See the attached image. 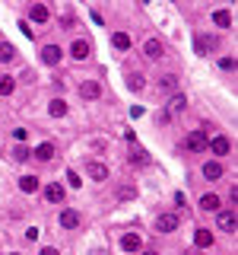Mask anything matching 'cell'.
Wrapping results in <instances>:
<instances>
[{"label":"cell","mask_w":238,"mask_h":255,"mask_svg":"<svg viewBox=\"0 0 238 255\" xmlns=\"http://www.w3.org/2000/svg\"><path fill=\"white\" fill-rule=\"evenodd\" d=\"M13 58H16V48L10 42H0V64H10Z\"/></svg>","instance_id":"603a6c76"},{"label":"cell","mask_w":238,"mask_h":255,"mask_svg":"<svg viewBox=\"0 0 238 255\" xmlns=\"http://www.w3.org/2000/svg\"><path fill=\"white\" fill-rule=\"evenodd\" d=\"M38 255H60V252H57V249H54V246H45V249H42V252H38Z\"/></svg>","instance_id":"e575fe53"},{"label":"cell","mask_w":238,"mask_h":255,"mask_svg":"<svg viewBox=\"0 0 238 255\" xmlns=\"http://www.w3.org/2000/svg\"><path fill=\"white\" fill-rule=\"evenodd\" d=\"M13 137H16L19 144H23V140H26V128H16V131H13Z\"/></svg>","instance_id":"836d02e7"},{"label":"cell","mask_w":238,"mask_h":255,"mask_svg":"<svg viewBox=\"0 0 238 255\" xmlns=\"http://www.w3.org/2000/svg\"><path fill=\"white\" fill-rule=\"evenodd\" d=\"M131 163H133V166H146V163H149V157H146V150H133V157H131Z\"/></svg>","instance_id":"f1b7e54d"},{"label":"cell","mask_w":238,"mask_h":255,"mask_svg":"<svg viewBox=\"0 0 238 255\" xmlns=\"http://www.w3.org/2000/svg\"><path fill=\"white\" fill-rule=\"evenodd\" d=\"M26 239H29V243H35V239H38V230H35V226H29V230H26Z\"/></svg>","instance_id":"d6a6232c"},{"label":"cell","mask_w":238,"mask_h":255,"mask_svg":"<svg viewBox=\"0 0 238 255\" xmlns=\"http://www.w3.org/2000/svg\"><path fill=\"white\" fill-rule=\"evenodd\" d=\"M207 131H200V128H197V131H190L187 137H185V150H190V153H200L203 147H207Z\"/></svg>","instance_id":"7a4b0ae2"},{"label":"cell","mask_w":238,"mask_h":255,"mask_svg":"<svg viewBox=\"0 0 238 255\" xmlns=\"http://www.w3.org/2000/svg\"><path fill=\"white\" fill-rule=\"evenodd\" d=\"M67 182H70V189H79V185H83V179H79L77 172L70 169V172H67Z\"/></svg>","instance_id":"4dcf8cb0"},{"label":"cell","mask_w":238,"mask_h":255,"mask_svg":"<svg viewBox=\"0 0 238 255\" xmlns=\"http://www.w3.org/2000/svg\"><path fill=\"white\" fill-rule=\"evenodd\" d=\"M79 96H83V99H99L102 86L95 83V80H86V83H79Z\"/></svg>","instance_id":"9a60e30c"},{"label":"cell","mask_w":238,"mask_h":255,"mask_svg":"<svg viewBox=\"0 0 238 255\" xmlns=\"http://www.w3.org/2000/svg\"><path fill=\"white\" fill-rule=\"evenodd\" d=\"M194 243H197V249H210V246H213V230H197Z\"/></svg>","instance_id":"e0dca14e"},{"label":"cell","mask_w":238,"mask_h":255,"mask_svg":"<svg viewBox=\"0 0 238 255\" xmlns=\"http://www.w3.org/2000/svg\"><path fill=\"white\" fill-rule=\"evenodd\" d=\"M133 194H137V189H133V185H121V189H118V198H121V201H131Z\"/></svg>","instance_id":"83f0119b"},{"label":"cell","mask_w":238,"mask_h":255,"mask_svg":"<svg viewBox=\"0 0 238 255\" xmlns=\"http://www.w3.org/2000/svg\"><path fill=\"white\" fill-rule=\"evenodd\" d=\"M60 226H64V230H77L79 226V214L77 211H70V207H67V211H60Z\"/></svg>","instance_id":"4fadbf2b"},{"label":"cell","mask_w":238,"mask_h":255,"mask_svg":"<svg viewBox=\"0 0 238 255\" xmlns=\"http://www.w3.org/2000/svg\"><path fill=\"white\" fill-rule=\"evenodd\" d=\"M121 249H124V252H140V249H143V239L137 236V233H124V239H121Z\"/></svg>","instance_id":"5bb4252c"},{"label":"cell","mask_w":238,"mask_h":255,"mask_svg":"<svg viewBox=\"0 0 238 255\" xmlns=\"http://www.w3.org/2000/svg\"><path fill=\"white\" fill-rule=\"evenodd\" d=\"M48 115H51V118H64V115H67V102H64V99H51Z\"/></svg>","instance_id":"ac0fdd59"},{"label":"cell","mask_w":238,"mask_h":255,"mask_svg":"<svg viewBox=\"0 0 238 255\" xmlns=\"http://www.w3.org/2000/svg\"><path fill=\"white\" fill-rule=\"evenodd\" d=\"M10 255H19V252H10Z\"/></svg>","instance_id":"8d00e7d4"},{"label":"cell","mask_w":238,"mask_h":255,"mask_svg":"<svg viewBox=\"0 0 238 255\" xmlns=\"http://www.w3.org/2000/svg\"><path fill=\"white\" fill-rule=\"evenodd\" d=\"M60 58H64V55H60V48H57V45H45V48H42V64H48V67H57V64H60Z\"/></svg>","instance_id":"ba28073f"},{"label":"cell","mask_w":238,"mask_h":255,"mask_svg":"<svg viewBox=\"0 0 238 255\" xmlns=\"http://www.w3.org/2000/svg\"><path fill=\"white\" fill-rule=\"evenodd\" d=\"M213 23L219 26V29H229V26H232V13H229V10H216L213 13Z\"/></svg>","instance_id":"44dd1931"},{"label":"cell","mask_w":238,"mask_h":255,"mask_svg":"<svg viewBox=\"0 0 238 255\" xmlns=\"http://www.w3.org/2000/svg\"><path fill=\"white\" fill-rule=\"evenodd\" d=\"M156 230H159V233L178 230V214H159V220H156Z\"/></svg>","instance_id":"8992f818"},{"label":"cell","mask_w":238,"mask_h":255,"mask_svg":"<svg viewBox=\"0 0 238 255\" xmlns=\"http://www.w3.org/2000/svg\"><path fill=\"white\" fill-rule=\"evenodd\" d=\"M143 255H156V252H143Z\"/></svg>","instance_id":"d590c367"},{"label":"cell","mask_w":238,"mask_h":255,"mask_svg":"<svg viewBox=\"0 0 238 255\" xmlns=\"http://www.w3.org/2000/svg\"><path fill=\"white\" fill-rule=\"evenodd\" d=\"M219 67H222V70H235V61H232V58H222Z\"/></svg>","instance_id":"1f68e13d"},{"label":"cell","mask_w":238,"mask_h":255,"mask_svg":"<svg viewBox=\"0 0 238 255\" xmlns=\"http://www.w3.org/2000/svg\"><path fill=\"white\" fill-rule=\"evenodd\" d=\"M127 86H131L133 93H140L143 86H146V80H140V73H131V77H127Z\"/></svg>","instance_id":"d4e9b609"},{"label":"cell","mask_w":238,"mask_h":255,"mask_svg":"<svg viewBox=\"0 0 238 255\" xmlns=\"http://www.w3.org/2000/svg\"><path fill=\"white\" fill-rule=\"evenodd\" d=\"M111 45H114L118 51H127V48H131V35H127V32H114V35H111Z\"/></svg>","instance_id":"ffe728a7"},{"label":"cell","mask_w":238,"mask_h":255,"mask_svg":"<svg viewBox=\"0 0 238 255\" xmlns=\"http://www.w3.org/2000/svg\"><path fill=\"white\" fill-rule=\"evenodd\" d=\"M185 105H187V99H185V96H172L168 109H172V112H185Z\"/></svg>","instance_id":"4316f807"},{"label":"cell","mask_w":238,"mask_h":255,"mask_svg":"<svg viewBox=\"0 0 238 255\" xmlns=\"http://www.w3.org/2000/svg\"><path fill=\"white\" fill-rule=\"evenodd\" d=\"M219 204H222V201H219V194H203V198H200V207H203V211H219Z\"/></svg>","instance_id":"d6986e66"},{"label":"cell","mask_w":238,"mask_h":255,"mask_svg":"<svg viewBox=\"0 0 238 255\" xmlns=\"http://www.w3.org/2000/svg\"><path fill=\"white\" fill-rule=\"evenodd\" d=\"M48 16H51V13H48V6H45V3H32V6H29V19H32V23L45 26V23H48Z\"/></svg>","instance_id":"7c38bea8"},{"label":"cell","mask_w":238,"mask_h":255,"mask_svg":"<svg viewBox=\"0 0 238 255\" xmlns=\"http://www.w3.org/2000/svg\"><path fill=\"white\" fill-rule=\"evenodd\" d=\"M216 226H219L222 233H235V211L232 207H219V211H216Z\"/></svg>","instance_id":"6da1fadb"},{"label":"cell","mask_w":238,"mask_h":255,"mask_svg":"<svg viewBox=\"0 0 238 255\" xmlns=\"http://www.w3.org/2000/svg\"><path fill=\"white\" fill-rule=\"evenodd\" d=\"M143 51H146V58H153V61H159V58L165 55V48H162V42H159V38H149V42L143 45Z\"/></svg>","instance_id":"2e32d148"},{"label":"cell","mask_w":238,"mask_h":255,"mask_svg":"<svg viewBox=\"0 0 238 255\" xmlns=\"http://www.w3.org/2000/svg\"><path fill=\"white\" fill-rule=\"evenodd\" d=\"M175 83H178V80H175L172 73H165V77H162V83H159V90H175Z\"/></svg>","instance_id":"f546056e"},{"label":"cell","mask_w":238,"mask_h":255,"mask_svg":"<svg viewBox=\"0 0 238 255\" xmlns=\"http://www.w3.org/2000/svg\"><path fill=\"white\" fill-rule=\"evenodd\" d=\"M203 179H207V182H219V179H222V163H219V159L203 163Z\"/></svg>","instance_id":"52a82bcc"},{"label":"cell","mask_w":238,"mask_h":255,"mask_svg":"<svg viewBox=\"0 0 238 255\" xmlns=\"http://www.w3.org/2000/svg\"><path fill=\"white\" fill-rule=\"evenodd\" d=\"M194 51H197V55H210V51H216V38L213 35H194Z\"/></svg>","instance_id":"277c9868"},{"label":"cell","mask_w":238,"mask_h":255,"mask_svg":"<svg viewBox=\"0 0 238 255\" xmlns=\"http://www.w3.org/2000/svg\"><path fill=\"white\" fill-rule=\"evenodd\" d=\"M54 153H57V150H54V144H51V140H45V144H38L35 150H32V157H35L38 163H51Z\"/></svg>","instance_id":"5b68a950"},{"label":"cell","mask_w":238,"mask_h":255,"mask_svg":"<svg viewBox=\"0 0 238 255\" xmlns=\"http://www.w3.org/2000/svg\"><path fill=\"white\" fill-rule=\"evenodd\" d=\"M207 147H210V153H216V159H219V157H226V153L232 150L229 137H222V134H219V137H210V140H207Z\"/></svg>","instance_id":"3957f363"},{"label":"cell","mask_w":238,"mask_h":255,"mask_svg":"<svg viewBox=\"0 0 238 255\" xmlns=\"http://www.w3.org/2000/svg\"><path fill=\"white\" fill-rule=\"evenodd\" d=\"M86 172H89L92 182H102V179H108V166H105V163H99V159H89Z\"/></svg>","instance_id":"9c48e42d"},{"label":"cell","mask_w":238,"mask_h":255,"mask_svg":"<svg viewBox=\"0 0 238 255\" xmlns=\"http://www.w3.org/2000/svg\"><path fill=\"white\" fill-rule=\"evenodd\" d=\"M89 42H83V38H77V42H73L70 45V58H73V61H86V58H89Z\"/></svg>","instance_id":"30bf717a"},{"label":"cell","mask_w":238,"mask_h":255,"mask_svg":"<svg viewBox=\"0 0 238 255\" xmlns=\"http://www.w3.org/2000/svg\"><path fill=\"white\" fill-rule=\"evenodd\" d=\"M13 90H16V80H13V77H6V73H3V77H0V96H10Z\"/></svg>","instance_id":"cb8c5ba5"},{"label":"cell","mask_w":238,"mask_h":255,"mask_svg":"<svg viewBox=\"0 0 238 255\" xmlns=\"http://www.w3.org/2000/svg\"><path fill=\"white\" fill-rule=\"evenodd\" d=\"M13 157H16V163H26V159L32 157V150H29V147H23V144H19L16 150H13Z\"/></svg>","instance_id":"484cf974"},{"label":"cell","mask_w":238,"mask_h":255,"mask_svg":"<svg viewBox=\"0 0 238 255\" xmlns=\"http://www.w3.org/2000/svg\"><path fill=\"white\" fill-rule=\"evenodd\" d=\"M19 189H23L26 194H35L38 191V179L35 176H23V179H19Z\"/></svg>","instance_id":"7402d4cb"},{"label":"cell","mask_w":238,"mask_h":255,"mask_svg":"<svg viewBox=\"0 0 238 255\" xmlns=\"http://www.w3.org/2000/svg\"><path fill=\"white\" fill-rule=\"evenodd\" d=\"M45 198L51 201V204H60V201L67 198V191H64V185H57V182H51V185H45Z\"/></svg>","instance_id":"8fae6325"}]
</instances>
